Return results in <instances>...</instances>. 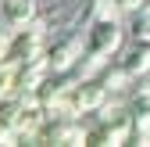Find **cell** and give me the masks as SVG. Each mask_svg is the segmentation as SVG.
I'll use <instances>...</instances> for the list:
<instances>
[{
  "mask_svg": "<svg viewBox=\"0 0 150 147\" xmlns=\"http://www.w3.org/2000/svg\"><path fill=\"white\" fill-rule=\"evenodd\" d=\"M107 97L111 93L104 90L100 79H79V83L71 86V101H75V108H79V115H97V108Z\"/></svg>",
  "mask_w": 150,
  "mask_h": 147,
  "instance_id": "8992f818",
  "label": "cell"
},
{
  "mask_svg": "<svg viewBox=\"0 0 150 147\" xmlns=\"http://www.w3.org/2000/svg\"><path fill=\"white\" fill-rule=\"evenodd\" d=\"M18 140H22V136H18V129H14L11 122L0 118V143H18Z\"/></svg>",
  "mask_w": 150,
  "mask_h": 147,
  "instance_id": "5bb4252c",
  "label": "cell"
},
{
  "mask_svg": "<svg viewBox=\"0 0 150 147\" xmlns=\"http://www.w3.org/2000/svg\"><path fill=\"white\" fill-rule=\"evenodd\" d=\"M82 50H86L82 36H75V32L57 36L54 43H47V65H50V72H75Z\"/></svg>",
  "mask_w": 150,
  "mask_h": 147,
  "instance_id": "7a4b0ae2",
  "label": "cell"
},
{
  "mask_svg": "<svg viewBox=\"0 0 150 147\" xmlns=\"http://www.w3.org/2000/svg\"><path fill=\"white\" fill-rule=\"evenodd\" d=\"M86 136H89V129H82L79 118H47L40 129L43 143H64V147H79V143H86Z\"/></svg>",
  "mask_w": 150,
  "mask_h": 147,
  "instance_id": "277c9868",
  "label": "cell"
},
{
  "mask_svg": "<svg viewBox=\"0 0 150 147\" xmlns=\"http://www.w3.org/2000/svg\"><path fill=\"white\" fill-rule=\"evenodd\" d=\"M132 40H143V43H150V7L143 4L136 14H129V29H125Z\"/></svg>",
  "mask_w": 150,
  "mask_h": 147,
  "instance_id": "7c38bea8",
  "label": "cell"
},
{
  "mask_svg": "<svg viewBox=\"0 0 150 147\" xmlns=\"http://www.w3.org/2000/svg\"><path fill=\"white\" fill-rule=\"evenodd\" d=\"M104 18H122L118 0H89V22H104Z\"/></svg>",
  "mask_w": 150,
  "mask_h": 147,
  "instance_id": "4fadbf2b",
  "label": "cell"
},
{
  "mask_svg": "<svg viewBox=\"0 0 150 147\" xmlns=\"http://www.w3.org/2000/svg\"><path fill=\"white\" fill-rule=\"evenodd\" d=\"M111 58H104V54H97V50H82V58H79V65H75V79H97L100 76V68L107 65Z\"/></svg>",
  "mask_w": 150,
  "mask_h": 147,
  "instance_id": "30bf717a",
  "label": "cell"
},
{
  "mask_svg": "<svg viewBox=\"0 0 150 147\" xmlns=\"http://www.w3.org/2000/svg\"><path fill=\"white\" fill-rule=\"evenodd\" d=\"M129 136H132V122H129V115H118V118L97 122V129H89L86 143H97V147H122V143H129Z\"/></svg>",
  "mask_w": 150,
  "mask_h": 147,
  "instance_id": "5b68a950",
  "label": "cell"
},
{
  "mask_svg": "<svg viewBox=\"0 0 150 147\" xmlns=\"http://www.w3.org/2000/svg\"><path fill=\"white\" fill-rule=\"evenodd\" d=\"M129 122L136 133H150V97H132L129 104Z\"/></svg>",
  "mask_w": 150,
  "mask_h": 147,
  "instance_id": "8fae6325",
  "label": "cell"
},
{
  "mask_svg": "<svg viewBox=\"0 0 150 147\" xmlns=\"http://www.w3.org/2000/svg\"><path fill=\"white\" fill-rule=\"evenodd\" d=\"M43 54H47V40H43V22H40V18H36L29 29H18L11 36V54H7V58L14 65L32 61V58H43Z\"/></svg>",
  "mask_w": 150,
  "mask_h": 147,
  "instance_id": "3957f363",
  "label": "cell"
},
{
  "mask_svg": "<svg viewBox=\"0 0 150 147\" xmlns=\"http://www.w3.org/2000/svg\"><path fill=\"white\" fill-rule=\"evenodd\" d=\"M97 79L104 83V90H107L111 97H115V93H125V90L132 86V76H129V68H125L122 61H107V65L100 68Z\"/></svg>",
  "mask_w": 150,
  "mask_h": 147,
  "instance_id": "9c48e42d",
  "label": "cell"
},
{
  "mask_svg": "<svg viewBox=\"0 0 150 147\" xmlns=\"http://www.w3.org/2000/svg\"><path fill=\"white\" fill-rule=\"evenodd\" d=\"M0 18L18 32V29H29L36 18H40V0H4L0 4Z\"/></svg>",
  "mask_w": 150,
  "mask_h": 147,
  "instance_id": "52a82bcc",
  "label": "cell"
},
{
  "mask_svg": "<svg viewBox=\"0 0 150 147\" xmlns=\"http://www.w3.org/2000/svg\"><path fill=\"white\" fill-rule=\"evenodd\" d=\"M143 4H146V0H118V11H122V14H136Z\"/></svg>",
  "mask_w": 150,
  "mask_h": 147,
  "instance_id": "9a60e30c",
  "label": "cell"
},
{
  "mask_svg": "<svg viewBox=\"0 0 150 147\" xmlns=\"http://www.w3.org/2000/svg\"><path fill=\"white\" fill-rule=\"evenodd\" d=\"M86 47L104 54V58H115V54L125 47V29H122V18H104V22H89L86 32Z\"/></svg>",
  "mask_w": 150,
  "mask_h": 147,
  "instance_id": "6da1fadb",
  "label": "cell"
},
{
  "mask_svg": "<svg viewBox=\"0 0 150 147\" xmlns=\"http://www.w3.org/2000/svg\"><path fill=\"white\" fill-rule=\"evenodd\" d=\"M122 65L129 68V76H132V79L150 76V43L132 40V47H129V50H122Z\"/></svg>",
  "mask_w": 150,
  "mask_h": 147,
  "instance_id": "ba28073f",
  "label": "cell"
}]
</instances>
